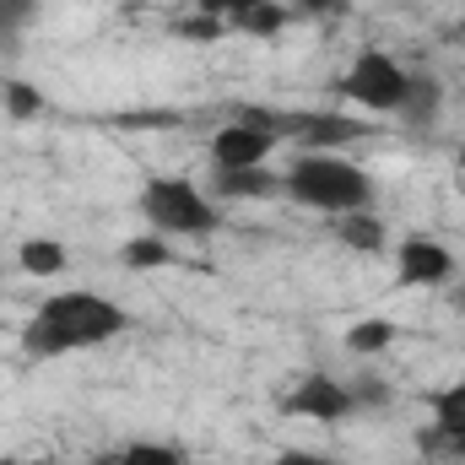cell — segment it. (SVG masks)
Instances as JSON below:
<instances>
[{"label": "cell", "mask_w": 465, "mask_h": 465, "mask_svg": "<svg viewBox=\"0 0 465 465\" xmlns=\"http://www.w3.org/2000/svg\"><path fill=\"white\" fill-rule=\"evenodd\" d=\"M130 320L114 298H98V292H54L49 303H38V314L27 320L22 331V347L33 357H60V351L76 347H98L119 336Z\"/></svg>", "instance_id": "obj_1"}, {"label": "cell", "mask_w": 465, "mask_h": 465, "mask_svg": "<svg viewBox=\"0 0 465 465\" xmlns=\"http://www.w3.org/2000/svg\"><path fill=\"white\" fill-rule=\"evenodd\" d=\"M282 190L298 201V206H314V212H331V217H347V212H368L373 201V179L341 163L331 152H303L287 173H282Z\"/></svg>", "instance_id": "obj_2"}, {"label": "cell", "mask_w": 465, "mask_h": 465, "mask_svg": "<svg viewBox=\"0 0 465 465\" xmlns=\"http://www.w3.org/2000/svg\"><path fill=\"white\" fill-rule=\"evenodd\" d=\"M141 212H146V223L157 232H190V238H201V232L217 228V206L190 179H146Z\"/></svg>", "instance_id": "obj_3"}, {"label": "cell", "mask_w": 465, "mask_h": 465, "mask_svg": "<svg viewBox=\"0 0 465 465\" xmlns=\"http://www.w3.org/2000/svg\"><path fill=\"white\" fill-rule=\"evenodd\" d=\"M336 93H341L347 104H357V109H368V114H395L401 98H406V71H401V60L384 54V49H362V54L351 60V71L341 76Z\"/></svg>", "instance_id": "obj_4"}, {"label": "cell", "mask_w": 465, "mask_h": 465, "mask_svg": "<svg viewBox=\"0 0 465 465\" xmlns=\"http://www.w3.org/2000/svg\"><path fill=\"white\" fill-rule=\"evenodd\" d=\"M351 406H357V401H351L347 384H336V379H320V373H314V379H303V384L287 395V406H282V411H287V417H309V422H341Z\"/></svg>", "instance_id": "obj_5"}, {"label": "cell", "mask_w": 465, "mask_h": 465, "mask_svg": "<svg viewBox=\"0 0 465 465\" xmlns=\"http://www.w3.org/2000/svg\"><path fill=\"white\" fill-rule=\"evenodd\" d=\"M395 265H401L406 287H439V282L455 276V254L444 243H433V238H406L401 254H395Z\"/></svg>", "instance_id": "obj_6"}, {"label": "cell", "mask_w": 465, "mask_h": 465, "mask_svg": "<svg viewBox=\"0 0 465 465\" xmlns=\"http://www.w3.org/2000/svg\"><path fill=\"white\" fill-rule=\"evenodd\" d=\"M271 146H276V141H271L265 130H254V124L232 119L228 130H217V135H212V163H217V168H265Z\"/></svg>", "instance_id": "obj_7"}, {"label": "cell", "mask_w": 465, "mask_h": 465, "mask_svg": "<svg viewBox=\"0 0 465 465\" xmlns=\"http://www.w3.org/2000/svg\"><path fill=\"white\" fill-rule=\"evenodd\" d=\"M455 439H465V384H450V390L433 395V428L422 433V444L433 455H444Z\"/></svg>", "instance_id": "obj_8"}, {"label": "cell", "mask_w": 465, "mask_h": 465, "mask_svg": "<svg viewBox=\"0 0 465 465\" xmlns=\"http://www.w3.org/2000/svg\"><path fill=\"white\" fill-rule=\"evenodd\" d=\"M217 190L228 201H265V195L282 190V179L265 173V168H217Z\"/></svg>", "instance_id": "obj_9"}, {"label": "cell", "mask_w": 465, "mask_h": 465, "mask_svg": "<svg viewBox=\"0 0 465 465\" xmlns=\"http://www.w3.org/2000/svg\"><path fill=\"white\" fill-rule=\"evenodd\" d=\"M439 104H444V93H439L433 76H406V98H401L395 114H406V124H433Z\"/></svg>", "instance_id": "obj_10"}, {"label": "cell", "mask_w": 465, "mask_h": 465, "mask_svg": "<svg viewBox=\"0 0 465 465\" xmlns=\"http://www.w3.org/2000/svg\"><path fill=\"white\" fill-rule=\"evenodd\" d=\"M362 135V119H347V114H309L298 146H341V141H357Z\"/></svg>", "instance_id": "obj_11"}, {"label": "cell", "mask_w": 465, "mask_h": 465, "mask_svg": "<svg viewBox=\"0 0 465 465\" xmlns=\"http://www.w3.org/2000/svg\"><path fill=\"white\" fill-rule=\"evenodd\" d=\"M336 238H341L347 249H362V254H379V249H384V223H379L373 212H347V217L336 223Z\"/></svg>", "instance_id": "obj_12"}, {"label": "cell", "mask_w": 465, "mask_h": 465, "mask_svg": "<svg viewBox=\"0 0 465 465\" xmlns=\"http://www.w3.org/2000/svg\"><path fill=\"white\" fill-rule=\"evenodd\" d=\"M16 260H22V271H33V276H60V271H65V243H54V238H27V243L16 249Z\"/></svg>", "instance_id": "obj_13"}, {"label": "cell", "mask_w": 465, "mask_h": 465, "mask_svg": "<svg viewBox=\"0 0 465 465\" xmlns=\"http://www.w3.org/2000/svg\"><path fill=\"white\" fill-rule=\"evenodd\" d=\"M124 265H130V271H152V265H168V243H163L157 232H146V238H130V243H124Z\"/></svg>", "instance_id": "obj_14"}, {"label": "cell", "mask_w": 465, "mask_h": 465, "mask_svg": "<svg viewBox=\"0 0 465 465\" xmlns=\"http://www.w3.org/2000/svg\"><path fill=\"white\" fill-rule=\"evenodd\" d=\"M390 341H395V331H390L384 320H362V325L347 336V347L357 351V357H373V351H384Z\"/></svg>", "instance_id": "obj_15"}, {"label": "cell", "mask_w": 465, "mask_h": 465, "mask_svg": "<svg viewBox=\"0 0 465 465\" xmlns=\"http://www.w3.org/2000/svg\"><path fill=\"white\" fill-rule=\"evenodd\" d=\"M282 22H287V16H282V5L260 0V5H254V11H249L238 27H243V33H260V38H271V33H282Z\"/></svg>", "instance_id": "obj_16"}, {"label": "cell", "mask_w": 465, "mask_h": 465, "mask_svg": "<svg viewBox=\"0 0 465 465\" xmlns=\"http://www.w3.org/2000/svg\"><path fill=\"white\" fill-rule=\"evenodd\" d=\"M119 465H179V450H168V444H130Z\"/></svg>", "instance_id": "obj_17"}, {"label": "cell", "mask_w": 465, "mask_h": 465, "mask_svg": "<svg viewBox=\"0 0 465 465\" xmlns=\"http://www.w3.org/2000/svg\"><path fill=\"white\" fill-rule=\"evenodd\" d=\"M5 109H11V114H22V119H33L38 109H44V98H38L27 82H11V87H5Z\"/></svg>", "instance_id": "obj_18"}, {"label": "cell", "mask_w": 465, "mask_h": 465, "mask_svg": "<svg viewBox=\"0 0 465 465\" xmlns=\"http://www.w3.org/2000/svg\"><path fill=\"white\" fill-rule=\"evenodd\" d=\"M254 5H260V0H201V11H206V16H217V22H232V27H238V22H243Z\"/></svg>", "instance_id": "obj_19"}, {"label": "cell", "mask_w": 465, "mask_h": 465, "mask_svg": "<svg viewBox=\"0 0 465 465\" xmlns=\"http://www.w3.org/2000/svg\"><path fill=\"white\" fill-rule=\"evenodd\" d=\"M276 465H341V460H331V455H314V450H287Z\"/></svg>", "instance_id": "obj_20"}, {"label": "cell", "mask_w": 465, "mask_h": 465, "mask_svg": "<svg viewBox=\"0 0 465 465\" xmlns=\"http://www.w3.org/2000/svg\"><path fill=\"white\" fill-rule=\"evenodd\" d=\"M22 11H27V0H0V33H5V27H16V22H22Z\"/></svg>", "instance_id": "obj_21"}, {"label": "cell", "mask_w": 465, "mask_h": 465, "mask_svg": "<svg viewBox=\"0 0 465 465\" xmlns=\"http://www.w3.org/2000/svg\"><path fill=\"white\" fill-rule=\"evenodd\" d=\"M292 5H298V11H314V16H320V11H336V0H292Z\"/></svg>", "instance_id": "obj_22"}, {"label": "cell", "mask_w": 465, "mask_h": 465, "mask_svg": "<svg viewBox=\"0 0 465 465\" xmlns=\"http://www.w3.org/2000/svg\"><path fill=\"white\" fill-rule=\"evenodd\" d=\"M444 455H465V439H455V444H450V450H444Z\"/></svg>", "instance_id": "obj_23"}, {"label": "cell", "mask_w": 465, "mask_h": 465, "mask_svg": "<svg viewBox=\"0 0 465 465\" xmlns=\"http://www.w3.org/2000/svg\"><path fill=\"white\" fill-rule=\"evenodd\" d=\"M460 44H465V22H460Z\"/></svg>", "instance_id": "obj_24"}, {"label": "cell", "mask_w": 465, "mask_h": 465, "mask_svg": "<svg viewBox=\"0 0 465 465\" xmlns=\"http://www.w3.org/2000/svg\"><path fill=\"white\" fill-rule=\"evenodd\" d=\"M0 465H16V460H0Z\"/></svg>", "instance_id": "obj_25"}, {"label": "cell", "mask_w": 465, "mask_h": 465, "mask_svg": "<svg viewBox=\"0 0 465 465\" xmlns=\"http://www.w3.org/2000/svg\"><path fill=\"white\" fill-rule=\"evenodd\" d=\"M93 465H109V460H93Z\"/></svg>", "instance_id": "obj_26"}]
</instances>
